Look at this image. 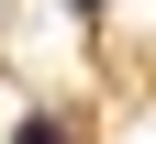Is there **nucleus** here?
Instances as JSON below:
<instances>
[{"instance_id":"nucleus-2","label":"nucleus","mask_w":156,"mask_h":144,"mask_svg":"<svg viewBox=\"0 0 156 144\" xmlns=\"http://www.w3.org/2000/svg\"><path fill=\"white\" fill-rule=\"evenodd\" d=\"M78 11H101V0H78Z\"/></svg>"},{"instance_id":"nucleus-1","label":"nucleus","mask_w":156,"mask_h":144,"mask_svg":"<svg viewBox=\"0 0 156 144\" xmlns=\"http://www.w3.org/2000/svg\"><path fill=\"white\" fill-rule=\"evenodd\" d=\"M11 144H67V122H23V133H11Z\"/></svg>"}]
</instances>
